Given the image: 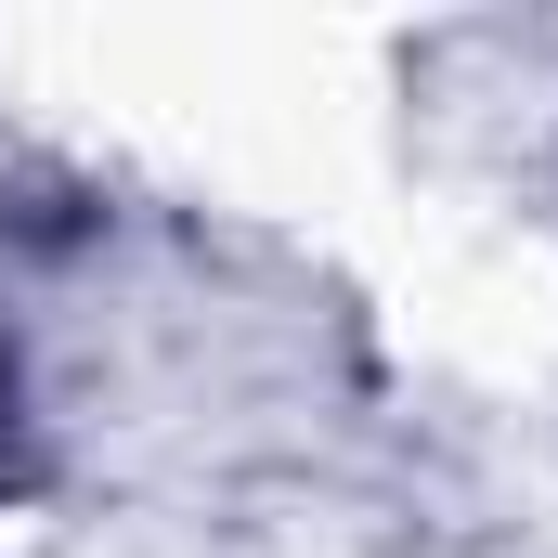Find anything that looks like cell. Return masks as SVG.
Masks as SVG:
<instances>
[{
  "mask_svg": "<svg viewBox=\"0 0 558 558\" xmlns=\"http://www.w3.org/2000/svg\"><path fill=\"white\" fill-rule=\"evenodd\" d=\"M0 428H13V351H0Z\"/></svg>",
  "mask_w": 558,
  "mask_h": 558,
  "instance_id": "cell-1",
  "label": "cell"
}]
</instances>
